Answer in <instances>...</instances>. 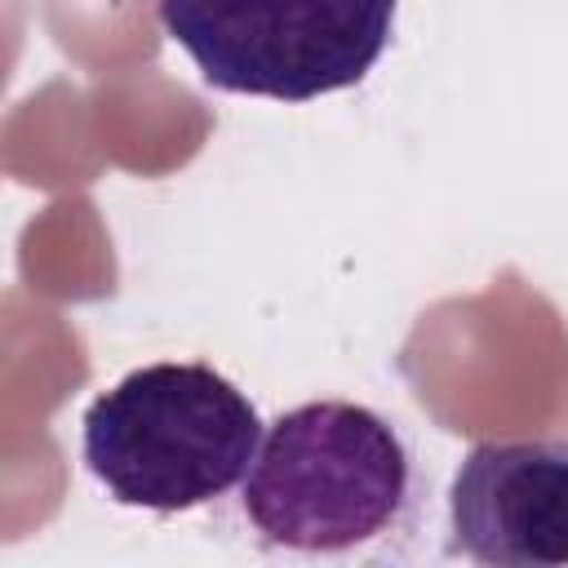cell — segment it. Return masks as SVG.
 I'll list each match as a JSON object with an SVG mask.
<instances>
[{
	"label": "cell",
	"instance_id": "6da1fadb",
	"mask_svg": "<svg viewBox=\"0 0 568 568\" xmlns=\"http://www.w3.org/2000/svg\"><path fill=\"white\" fill-rule=\"evenodd\" d=\"M262 444L248 395L209 364H146L84 413V466L111 501L155 515L231 493Z\"/></svg>",
	"mask_w": 568,
	"mask_h": 568
},
{
	"label": "cell",
	"instance_id": "7a4b0ae2",
	"mask_svg": "<svg viewBox=\"0 0 568 568\" xmlns=\"http://www.w3.org/2000/svg\"><path fill=\"white\" fill-rule=\"evenodd\" d=\"M413 493L399 430L351 399L280 413L244 475V519L266 546L342 555L390 532Z\"/></svg>",
	"mask_w": 568,
	"mask_h": 568
},
{
	"label": "cell",
	"instance_id": "3957f363",
	"mask_svg": "<svg viewBox=\"0 0 568 568\" xmlns=\"http://www.w3.org/2000/svg\"><path fill=\"white\" fill-rule=\"evenodd\" d=\"M204 84L311 102L359 84L390 44L395 0H155Z\"/></svg>",
	"mask_w": 568,
	"mask_h": 568
},
{
	"label": "cell",
	"instance_id": "277c9868",
	"mask_svg": "<svg viewBox=\"0 0 568 568\" xmlns=\"http://www.w3.org/2000/svg\"><path fill=\"white\" fill-rule=\"evenodd\" d=\"M453 550L497 568L568 564V444H475L448 488Z\"/></svg>",
	"mask_w": 568,
	"mask_h": 568
}]
</instances>
